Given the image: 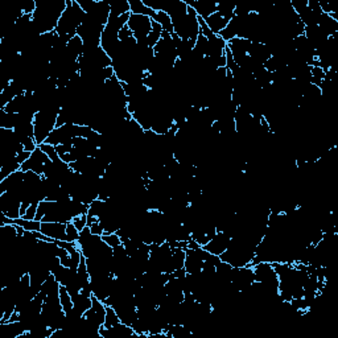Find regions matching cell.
I'll use <instances>...</instances> for the list:
<instances>
[{"label":"cell","instance_id":"6","mask_svg":"<svg viewBox=\"0 0 338 338\" xmlns=\"http://www.w3.org/2000/svg\"><path fill=\"white\" fill-rule=\"evenodd\" d=\"M84 317L101 329V326H103L105 318H106V304L95 296H91V307L84 312Z\"/></svg>","mask_w":338,"mask_h":338},{"label":"cell","instance_id":"28","mask_svg":"<svg viewBox=\"0 0 338 338\" xmlns=\"http://www.w3.org/2000/svg\"><path fill=\"white\" fill-rule=\"evenodd\" d=\"M89 227H90V232H93V234H95V235L102 236L103 234H105V230H103L102 225H101V222H99V221L91 223Z\"/></svg>","mask_w":338,"mask_h":338},{"label":"cell","instance_id":"5","mask_svg":"<svg viewBox=\"0 0 338 338\" xmlns=\"http://www.w3.org/2000/svg\"><path fill=\"white\" fill-rule=\"evenodd\" d=\"M50 159L48 157V155L45 152H42V149L40 147H37L35 151L32 152L29 159L25 163H22L21 170H24V172L31 170V172H35V173L42 176L44 174L45 165H46V163Z\"/></svg>","mask_w":338,"mask_h":338},{"label":"cell","instance_id":"3","mask_svg":"<svg viewBox=\"0 0 338 338\" xmlns=\"http://www.w3.org/2000/svg\"><path fill=\"white\" fill-rule=\"evenodd\" d=\"M127 27L129 28V31L132 32L136 41L147 40L148 33L152 29V19L149 16H144V15L131 14L128 21H127Z\"/></svg>","mask_w":338,"mask_h":338},{"label":"cell","instance_id":"20","mask_svg":"<svg viewBox=\"0 0 338 338\" xmlns=\"http://www.w3.org/2000/svg\"><path fill=\"white\" fill-rule=\"evenodd\" d=\"M60 303H61V307H63V312L67 313L73 309V300H71L70 294L67 292L66 287L61 285L60 287Z\"/></svg>","mask_w":338,"mask_h":338},{"label":"cell","instance_id":"25","mask_svg":"<svg viewBox=\"0 0 338 338\" xmlns=\"http://www.w3.org/2000/svg\"><path fill=\"white\" fill-rule=\"evenodd\" d=\"M39 147L42 149V152H45L46 155H48V157H49L50 160L53 161V160H57L58 157V153H57V151H56V147L54 146H52V144H48V143H42V144H40Z\"/></svg>","mask_w":338,"mask_h":338},{"label":"cell","instance_id":"18","mask_svg":"<svg viewBox=\"0 0 338 338\" xmlns=\"http://www.w3.org/2000/svg\"><path fill=\"white\" fill-rule=\"evenodd\" d=\"M163 28L159 22H156L152 20V29L147 36V42L149 45V48H155V45L160 41L161 36H163Z\"/></svg>","mask_w":338,"mask_h":338},{"label":"cell","instance_id":"4","mask_svg":"<svg viewBox=\"0 0 338 338\" xmlns=\"http://www.w3.org/2000/svg\"><path fill=\"white\" fill-rule=\"evenodd\" d=\"M20 208H21L20 197L8 191L0 194V213L5 214L11 219H18L21 217Z\"/></svg>","mask_w":338,"mask_h":338},{"label":"cell","instance_id":"12","mask_svg":"<svg viewBox=\"0 0 338 338\" xmlns=\"http://www.w3.org/2000/svg\"><path fill=\"white\" fill-rule=\"evenodd\" d=\"M249 56L253 58L254 61H256L258 63H262V65H264L272 57L270 50H268L267 45L262 44V42H251Z\"/></svg>","mask_w":338,"mask_h":338},{"label":"cell","instance_id":"14","mask_svg":"<svg viewBox=\"0 0 338 338\" xmlns=\"http://www.w3.org/2000/svg\"><path fill=\"white\" fill-rule=\"evenodd\" d=\"M73 311L78 313L80 316H84V312L91 307V296H86L84 294H77L73 297Z\"/></svg>","mask_w":338,"mask_h":338},{"label":"cell","instance_id":"17","mask_svg":"<svg viewBox=\"0 0 338 338\" xmlns=\"http://www.w3.org/2000/svg\"><path fill=\"white\" fill-rule=\"evenodd\" d=\"M152 20L156 22H159L163 28V31L172 35L173 33V24H172V20H170V16L168 14H165L164 11H157L155 14V16L152 18Z\"/></svg>","mask_w":338,"mask_h":338},{"label":"cell","instance_id":"1","mask_svg":"<svg viewBox=\"0 0 338 338\" xmlns=\"http://www.w3.org/2000/svg\"><path fill=\"white\" fill-rule=\"evenodd\" d=\"M66 8V0H36L32 20L41 35L56 31L61 15Z\"/></svg>","mask_w":338,"mask_h":338},{"label":"cell","instance_id":"29","mask_svg":"<svg viewBox=\"0 0 338 338\" xmlns=\"http://www.w3.org/2000/svg\"><path fill=\"white\" fill-rule=\"evenodd\" d=\"M131 37H134V35H132V32L129 31V28L127 27V25L120 29V32H119V40L120 41L128 40V39H131Z\"/></svg>","mask_w":338,"mask_h":338},{"label":"cell","instance_id":"22","mask_svg":"<svg viewBox=\"0 0 338 338\" xmlns=\"http://www.w3.org/2000/svg\"><path fill=\"white\" fill-rule=\"evenodd\" d=\"M119 321V316L116 315L115 309L112 307H107L106 305V318H105L103 326H105V328H110L112 325L118 324Z\"/></svg>","mask_w":338,"mask_h":338},{"label":"cell","instance_id":"16","mask_svg":"<svg viewBox=\"0 0 338 338\" xmlns=\"http://www.w3.org/2000/svg\"><path fill=\"white\" fill-rule=\"evenodd\" d=\"M108 3V1H107ZM110 5V16H122V15L128 14L129 12V3L128 0H114L108 3Z\"/></svg>","mask_w":338,"mask_h":338},{"label":"cell","instance_id":"11","mask_svg":"<svg viewBox=\"0 0 338 338\" xmlns=\"http://www.w3.org/2000/svg\"><path fill=\"white\" fill-rule=\"evenodd\" d=\"M185 1L204 20L217 11V4H218V1H214V0H190V1L185 0Z\"/></svg>","mask_w":338,"mask_h":338},{"label":"cell","instance_id":"21","mask_svg":"<svg viewBox=\"0 0 338 338\" xmlns=\"http://www.w3.org/2000/svg\"><path fill=\"white\" fill-rule=\"evenodd\" d=\"M311 84H316V86H320L321 82L325 80V71L322 67L320 66H311Z\"/></svg>","mask_w":338,"mask_h":338},{"label":"cell","instance_id":"9","mask_svg":"<svg viewBox=\"0 0 338 338\" xmlns=\"http://www.w3.org/2000/svg\"><path fill=\"white\" fill-rule=\"evenodd\" d=\"M250 46H251V41L247 40V39L235 37L232 40L227 41V49L230 50V53L232 54V58H234L236 65L249 54Z\"/></svg>","mask_w":338,"mask_h":338},{"label":"cell","instance_id":"26","mask_svg":"<svg viewBox=\"0 0 338 338\" xmlns=\"http://www.w3.org/2000/svg\"><path fill=\"white\" fill-rule=\"evenodd\" d=\"M71 222L74 223V226L78 229V230H82V229H84V227L87 226V214H84V215H78V217H74L73 218V221Z\"/></svg>","mask_w":338,"mask_h":338},{"label":"cell","instance_id":"19","mask_svg":"<svg viewBox=\"0 0 338 338\" xmlns=\"http://www.w3.org/2000/svg\"><path fill=\"white\" fill-rule=\"evenodd\" d=\"M185 259H187V253H185V249H173V253H172V270L173 272L176 270H180V268H184L185 266Z\"/></svg>","mask_w":338,"mask_h":338},{"label":"cell","instance_id":"13","mask_svg":"<svg viewBox=\"0 0 338 338\" xmlns=\"http://www.w3.org/2000/svg\"><path fill=\"white\" fill-rule=\"evenodd\" d=\"M206 22V25L209 28L210 31L213 32L214 35H219L221 32L226 28V25L229 24L230 20H227L226 18H223L222 15L218 14V12H214L204 20Z\"/></svg>","mask_w":338,"mask_h":338},{"label":"cell","instance_id":"15","mask_svg":"<svg viewBox=\"0 0 338 338\" xmlns=\"http://www.w3.org/2000/svg\"><path fill=\"white\" fill-rule=\"evenodd\" d=\"M129 3V12L134 15H144V16H149L153 18L155 16V11L148 8L147 5L143 3V0H128Z\"/></svg>","mask_w":338,"mask_h":338},{"label":"cell","instance_id":"10","mask_svg":"<svg viewBox=\"0 0 338 338\" xmlns=\"http://www.w3.org/2000/svg\"><path fill=\"white\" fill-rule=\"evenodd\" d=\"M40 232L50 239L66 240V223L41 222Z\"/></svg>","mask_w":338,"mask_h":338},{"label":"cell","instance_id":"7","mask_svg":"<svg viewBox=\"0 0 338 338\" xmlns=\"http://www.w3.org/2000/svg\"><path fill=\"white\" fill-rule=\"evenodd\" d=\"M99 336H101V338L138 337V334L135 333V330L132 329V326H129V325L127 324H123L122 321H119L118 324L112 325V326H110V328L101 326V329H99Z\"/></svg>","mask_w":338,"mask_h":338},{"label":"cell","instance_id":"27","mask_svg":"<svg viewBox=\"0 0 338 338\" xmlns=\"http://www.w3.org/2000/svg\"><path fill=\"white\" fill-rule=\"evenodd\" d=\"M37 208H39V204H32L29 208L27 209V211L24 213V215H21V218L24 219H36V213H37Z\"/></svg>","mask_w":338,"mask_h":338},{"label":"cell","instance_id":"2","mask_svg":"<svg viewBox=\"0 0 338 338\" xmlns=\"http://www.w3.org/2000/svg\"><path fill=\"white\" fill-rule=\"evenodd\" d=\"M84 16H86V12L81 8L77 0H66V8L60 18L56 33L58 36H67L70 39L74 37L78 28L84 21Z\"/></svg>","mask_w":338,"mask_h":338},{"label":"cell","instance_id":"24","mask_svg":"<svg viewBox=\"0 0 338 338\" xmlns=\"http://www.w3.org/2000/svg\"><path fill=\"white\" fill-rule=\"evenodd\" d=\"M102 238L103 240L106 242L107 245L111 247V249H116L118 246L122 245V238H120L118 232H112V234H103Z\"/></svg>","mask_w":338,"mask_h":338},{"label":"cell","instance_id":"23","mask_svg":"<svg viewBox=\"0 0 338 338\" xmlns=\"http://www.w3.org/2000/svg\"><path fill=\"white\" fill-rule=\"evenodd\" d=\"M80 239V230L74 226V223H66V242L70 243H77Z\"/></svg>","mask_w":338,"mask_h":338},{"label":"cell","instance_id":"8","mask_svg":"<svg viewBox=\"0 0 338 338\" xmlns=\"http://www.w3.org/2000/svg\"><path fill=\"white\" fill-rule=\"evenodd\" d=\"M230 240H232V236L229 234H226L225 232H217L214 238H211L202 249L206 250L208 253L213 254V255L221 256L230 245Z\"/></svg>","mask_w":338,"mask_h":338}]
</instances>
